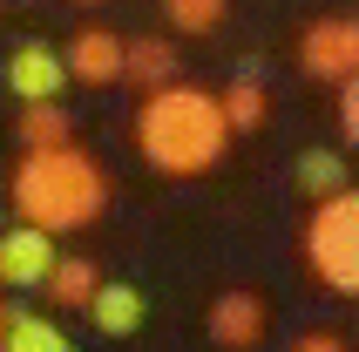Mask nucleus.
<instances>
[{
  "instance_id": "f257e3e1",
  "label": "nucleus",
  "mask_w": 359,
  "mask_h": 352,
  "mask_svg": "<svg viewBox=\"0 0 359 352\" xmlns=\"http://www.w3.org/2000/svg\"><path fill=\"white\" fill-rule=\"evenodd\" d=\"M109 210V170L88 149H20L14 170V217L34 231H81Z\"/></svg>"
},
{
  "instance_id": "f03ea898",
  "label": "nucleus",
  "mask_w": 359,
  "mask_h": 352,
  "mask_svg": "<svg viewBox=\"0 0 359 352\" xmlns=\"http://www.w3.org/2000/svg\"><path fill=\"white\" fill-rule=\"evenodd\" d=\"M136 149L149 170L163 176H197L231 149V129H224V109L210 88H190V81H170L142 102L136 116Z\"/></svg>"
},
{
  "instance_id": "7ed1b4c3",
  "label": "nucleus",
  "mask_w": 359,
  "mask_h": 352,
  "mask_svg": "<svg viewBox=\"0 0 359 352\" xmlns=\"http://www.w3.org/2000/svg\"><path fill=\"white\" fill-rule=\"evenodd\" d=\"M305 264L339 298L359 292V196L353 190L325 196L319 210H312V224H305Z\"/></svg>"
},
{
  "instance_id": "20e7f679",
  "label": "nucleus",
  "mask_w": 359,
  "mask_h": 352,
  "mask_svg": "<svg viewBox=\"0 0 359 352\" xmlns=\"http://www.w3.org/2000/svg\"><path fill=\"white\" fill-rule=\"evenodd\" d=\"M299 68H305L312 81H332V88H339L346 75H359V20H353V14L312 20L305 41H299Z\"/></svg>"
},
{
  "instance_id": "39448f33",
  "label": "nucleus",
  "mask_w": 359,
  "mask_h": 352,
  "mask_svg": "<svg viewBox=\"0 0 359 352\" xmlns=\"http://www.w3.org/2000/svg\"><path fill=\"white\" fill-rule=\"evenodd\" d=\"M264 325H271V305H264L258 292H217V305H210V339H217L224 352H258L264 346Z\"/></svg>"
},
{
  "instance_id": "423d86ee",
  "label": "nucleus",
  "mask_w": 359,
  "mask_h": 352,
  "mask_svg": "<svg viewBox=\"0 0 359 352\" xmlns=\"http://www.w3.org/2000/svg\"><path fill=\"white\" fill-rule=\"evenodd\" d=\"M61 68H68V81H81V88H116L122 81V34L81 27V34L61 48Z\"/></svg>"
},
{
  "instance_id": "0eeeda50",
  "label": "nucleus",
  "mask_w": 359,
  "mask_h": 352,
  "mask_svg": "<svg viewBox=\"0 0 359 352\" xmlns=\"http://www.w3.org/2000/svg\"><path fill=\"white\" fill-rule=\"evenodd\" d=\"M7 88H14L20 102H61V88H68L61 48H48V41H20L14 55H7Z\"/></svg>"
},
{
  "instance_id": "6e6552de",
  "label": "nucleus",
  "mask_w": 359,
  "mask_h": 352,
  "mask_svg": "<svg viewBox=\"0 0 359 352\" xmlns=\"http://www.w3.org/2000/svg\"><path fill=\"white\" fill-rule=\"evenodd\" d=\"M55 257H61L55 251V231H34V224L0 231V285H27V292H34Z\"/></svg>"
},
{
  "instance_id": "1a4fd4ad",
  "label": "nucleus",
  "mask_w": 359,
  "mask_h": 352,
  "mask_svg": "<svg viewBox=\"0 0 359 352\" xmlns=\"http://www.w3.org/2000/svg\"><path fill=\"white\" fill-rule=\"evenodd\" d=\"M81 312L95 318L102 339H129V332H142V285H109V278H102Z\"/></svg>"
},
{
  "instance_id": "9d476101",
  "label": "nucleus",
  "mask_w": 359,
  "mask_h": 352,
  "mask_svg": "<svg viewBox=\"0 0 359 352\" xmlns=\"http://www.w3.org/2000/svg\"><path fill=\"white\" fill-rule=\"evenodd\" d=\"M177 48H170V41L163 34H136V41H122V81H136V88H149V95H156V88H170V81H177Z\"/></svg>"
},
{
  "instance_id": "9b49d317",
  "label": "nucleus",
  "mask_w": 359,
  "mask_h": 352,
  "mask_svg": "<svg viewBox=\"0 0 359 352\" xmlns=\"http://www.w3.org/2000/svg\"><path fill=\"white\" fill-rule=\"evenodd\" d=\"M20 149H61V142H75V122L61 102H20V122H14Z\"/></svg>"
},
{
  "instance_id": "f8f14e48",
  "label": "nucleus",
  "mask_w": 359,
  "mask_h": 352,
  "mask_svg": "<svg viewBox=\"0 0 359 352\" xmlns=\"http://www.w3.org/2000/svg\"><path fill=\"white\" fill-rule=\"evenodd\" d=\"M217 109H224V129H231V136H251V129H264V116H271V95H264V81L238 75L217 95Z\"/></svg>"
},
{
  "instance_id": "ddd939ff",
  "label": "nucleus",
  "mask_w": 359,
  "mask_h": 352,
  "mask_svg": "<svg viewBox=\"0 0 359 352\" xmlns=\"http://www.w3.org/2000/svg\"><path fill=\"white\" fill-rule=\"evenodd\" d=\"M0 352H75V339L61 332L55 318H34V312H7V332H0Z\"/></svg>"
},
{
  "instance_id": "4468645a",
  "label": "nucleus",
  "mask_w": 359,
  "mask_h": 352,
  "mask_svg": "<svg viewBox=\"0 0 359 352\" xmlns=\"http://www.w3.org/2000/svg\"><path fill=\"white\" fill-rule=\"evenodd\" d=\"M95 285H102V271L88 264V257H55V264H48V278H41V292L55 298V305H68V312H81Z\"/></svg>"
},
{
  "instance_id": "2eb2a0df",
  "label": "nucleus",
  "mask_w": 359,
  "mask_h": 352,
  "mask_svg": "<svg viewBox=\"0 0 359 352\" xmlns=\"http://www.w3.org/2000/svg\"><path fill=\"white\" fill-rule=\"evenodd\" d=\"M299 190L312 196V203L353 190V183H346V149H305V156H299Z\"/></svg>"
},
{
  "instance_id": "dca6fc26",
  "label": "nucleus",
  "mask_w": 359,
  "mask_h": 352,
  "mask_svg": "<svg viewBox=\"0 0 359 352\" xmlns=\"http://www.w3.org/2000/svg\"><path fill=\"white\" fill-rule=\"evenodd\" d=\"M163 14L177 34H217L224 14H231V0H163Z\"/></svg>"
},
{
  "instance_id": "f3484780",
  "label": "nucleus",
  "mask_w": 359,
  "mask_h": 352,
  "mask_svg": "<svg viewBox=\"0 0 359 352\" xmlns=\"http://www.w3.org/2000/svg\"><path fill=\"white\" fill-rule=\"evenodd\" d=\"M339 142H359V75L339 81Z\"/></svg>"
},
{
  "instance_id": "a211bd4d",
  "label": "nucleus",
  "mask_w": 359,
  "mask_h": 352,
  "mask_svg": "<svg viewBox=\"0 0 359 352\" xmlns=\"http://www.w3.org/2000/svg\"><path fill=\"white\" fill-rule=\"evenodd\" d=\"M292 352H346V339H339V332H325V325H319V332H305V339H299Z\"/></svg>"
},
{
  "instance_id": "6ab92c4d",
  "label": "nucleus",
  "mask_w": 359,
  "mask_h": 352,
  "mask_svg": "<svg viewBox=\"0 0 359 352\" xmlns=\"http://www.w3.org/2000/svg\"><path fill=\"white\" fill-rule=\"evenodd\" d=\"M0 332H7V305H0Z\"/></svg>"
},
{
  "instance_id": "aec40b11",
  "label": "nucleus",
  "mask_w": 359,
  "mask_h": 352,
  "mask_svg": "<svg viewBox=\"0 0 359 352\" xmlns=\"http://www.w3.org/2000/svg\"><path fill=\"white\" fill-rule=\"evenodd\" d=\"M81 7H95V0H81Z\"/></svg>"
}]
</instances>
